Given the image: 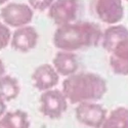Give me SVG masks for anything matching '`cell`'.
Segmentation results:
<instances>
[{
  "label": "cell",
  "mask_w": 128,
  "mask_h": 128,
  "mask_svg": "<svg viewBox=\"0 0 128 128\" xmlns=\"http://www.w3.org/2000/svg\"><path fill=\"white\" fill-rule=\"evenodd\" d=\"M8 1V0H0V5H2V4H5L6 2Z\"/></svg>",
  "instance_id": "ffe728a7"
},
{
  "label": "cell",
  "mask_w": 128,
  "mask_h": 128,
  "mask_svg": "<svg viewBox=\"0 0 128 128\" xmlns=\"http://www.w3.org/2000/svg\"><path fill=\"white\" fill-rule=\"evenodd\" d=\"M126 1H128V0H126Z\"/></svg>",
  "instance_id": "44dd1931"
},
{
  "label": "cell",
  "mask_w": 128,
  "mask_h": 128,
  "mask_svg": "<svg viewBox=\"0 0 128 128\" xmlns=\"http://www.w3.org/2000/svg\"><path fill=\"white\" fill-rule=\"evenodd\" d=\"M68 100L62 91L49 89L43 91L40 96V112L50 119H60L67 111Z\"/></svg>",
  "instance_id": "5b68a950"
},
{
  "label": "cell",
  "mask_w": 128,
  "mask_h": 128,
  "mask_svg": "<svg viewBox=\"0 0 128 128\" xmlns=\"http://www.w3.org/2000/svg\"><path fill=\"white\" fill-rule=\"evenodd\" d=\"M20 92V86L16 78L10 75L0 77V98L5 102L16 100Z\"/></svg>",
  "instance_id": "5bb4252c"
},
{
  "label": "cell",
  "mask_w": 128,
  "mask_h": 128,
  "mask_svg": "<svg viewBox=\"0 0 128 128\" xmlns=\"http://www.w3.org/2000/svg\"><path fill=\"white\" fill-rule=\"evenodd\" d=\"M6 113V102L0 98V118Z\"/></svg>",
  "instance_id": "ac0fdd59"
},
{
  "label": "cell",
  "mask_w": 128,
  "mask_h": 128,
  "mask_svg": "<svg viewBox=\"0 0 128 128\" xmlns=\"http://www.w3.org/2000/svg\"><path fill=\"white\" fill-rule=\"evenodd\" d=\"M100 128H128V109L119 106L113 110Z\"/></svg>",
  "instance_id": "9a60e30c"
},
{
  "label": "cell",
  "mask_w": 128,
  "mask_h": 128,
  "mask_svg": "<svg viewBox=\"0 0 128 128\" xmlns=\"http://www.w3.org/2000/svg\"><path fill=\"white\" fill-rule=\"evenodd\" d=\"M52 67L58 76L69 77L75 74L79 68L78 58L71 51H58L52 60Z\"/></svg>",
  "instance_id": "30bf717a"
},
{
  "label": "cell",
  "mask_w": 128,
  "mask_h": 128,
  "mask_svg": "<svg viewBox=\"0 0 128 128\" xmlns=\"http://www.w3.org/2000/svg\"><path fill=\"white\" fill-rule=\"evenodd\" d=\"M106 92V82L98 74L80 72L62 82V93L73 104L98 100Z\"/></svg>",
  "instance_id": "7a4b0ae2"
},
{
  "label": "cell",
  "mask_w": 128,
  "mask_h": 128,
  "mask_svg": "<svg viewBox=\"0 0 128 128\" xmlns=\"http://www.w3.org/2000/svg\"><path fill=\"white\" fill-rule=\"evenodd\" d=\"M94 14L102 23L117 25L124 16L122 0H93Z\"/></svg>",
  "instance_id": "8992f818"
},
{
  "label": "cell",
  "mask_w": 128,
  "mask_h": 128,
  "mask_svg": "<svg viewBox=\"0 0 128 128\" xmlns=\"http://www.w3.org/2000/svg\"><path fill=\"white\" fill-rule=\"evenodd\" d=\"M102 32L91 22H74L58 27L52 37L53 45L62 51H75L100 43Z\"/></svg>",
  "instance_id": "6da1fadb"
},
{
  "label": "cell",
  "mask_w": 128,
  "mask_h": 128,
  "mask_svg": "<svg viewBox=\"0 0 128 128\" xmlns=\"http://www.w3.org/2000/svg\"><path fill=\"white\" fill-rule=\"evenodd\" d=\"M34 10L28 4L9 2L0 10V18L7 27L20 28L29 26L33 20Z\"/></svg>",
  "instance_id": "3957f363"
},
{
  "label": "cell",
  "mask_w": 128,
  "mask_h": 128,
  "mask_svg": "<svg viewBox=\"0 0 128 128\" xmlns=\"http://www.w3.org/2000/svg\"><path fill=\"white\" fill-rule=\"evenodd\" d=\"M29 116L22 110L5 113L0 118V128H30Z\"/></svg>",
  "instance_id": "4fadbf2b"
},
{
  "label": "cell",
  "mask_w": 128,
  "mask_h": 128,
  "mask_svg": "<svg viewBox=\"0 0 128 128\" xmlns=\"http://www.w3.org/2000/svg\"><path fill=\"white\" fill-rule=\"evenodd\" d=\"M39 34L32 26H25L16 29L12 34L10 46L18 52H29L37 46Z\"/></svg>",
  "instance_id": "ba28073f"
},
{
  "label": "cell",
  "mask_w": 128,
  "mask_h": 128,
  "mask_svg": "<svg viewBox=\"0 0 128 128\" xmlns=\"http://www.w3.org/2000/svg\"><path fill=\"white\" fill-rule=\"evenodd\" d=\"M3 75H5V66L2 60L0 58V77H2Z\"/></svg>",
  "instance_id": "d6986e66"
},
{
  "label": "cell",
  "mask_w": 128,
  "mask_h": 128,
  "mask_svg": "<svg viewBox=\"0 0 128 128\" xmlns=\"http://www.w3.org/2000/svg\"><path fill=\"white\" fill-rule=\"evenodd\" d=\"M126 38H128V29L125 26L111 25L102 33L100 43L106 51L111 52L119 42Z\"/></svg>",
  "instance_id": "7c38bea8"
},
{
  "label": "cell",
  "mask_w": 128,
  "mask_h": 128,
  "mask_svg": "<svg viewBox=\"0 0 128 128\" xmlns=\"http://www.w3.org/2000/svg\"><path fill=\"white\" fill-rule=\"evenodd\" d=\"M79 14V0H54L48 8V16L58 27L76 22Z\"/></svg>",
  "instance_id": "277c9868"
},
{
  "label": "cell",
  "mask_w": 128,
  "mask_h": 128,
  "mask_svg": "<svg viewBox=\"0 0 128 128\" xmlns=\"http://www.w3.org/2000/svg\"><path fill=\"white\" fill-rule=\"evenodd\" d=\"M32 81L35 88L43 92L53 89L60 81V76L52 65L42 64L34 70L32 74Z\"/></svg>",
  "instance_id": "9c48e42d"
},
{
  "label": "cell",
  "mask_w": 128,
  "mask_h": 128,
  "mask_svg": "<svg viewBox=\"0 0 128 128\" xmlns=\"http://www.w3.org/2000/svg\"><path fill=\"white\" fill-rule=\"evenodd\" d=\"M110 66L117 75H128V38L119 42L110 52Z\"/></svg>",
  "instance_id": "8fae6325"
},
{
  "label": "cell",
  "mask_w": 128,
  "mask_h": 128,
  "mask_svg": "<svg viewBox=\"0 0 128 128\" xmlns=\"http://www.w3.org/2000/svg\"><path fill=\"white\" fill-rule=\"evenodd\" d=\"M76 118L85 126L100 128L106 118V110L96 102H81L76 108Z\"/></svg>",
  "instance_id": "52a82bcc"
},
{
  "label": "cell",
  "mask_w": 128,
  "mask_h": 128,
  "mask_svg": "<svg viewBox=\"0 0 128 128\" xmlns=\"http://www.w3.org/2000/svg\"><path fill=\"white\" fill-rule=\"evenodd\" d=\"M12 39V32L3 22H0V50L6 48Z\"/></svg>",
  "instance_id": "2e32d148"
},
{
  "label": "cell",
  "mask_w": 128,
  "mask_h": 128,
  "mask_svg": "<svg viewBox=\"0 0 128 128\" xmlns=\"http://www.w3.org/2000/svg\"><path fill=\"white\" fill-rule=\"evenodd\" d=\"M53 1L54 0H28V5L33 10H38L42 12L47 10Z\"/></svg>",
  "instance_id": "e0dca14e"
}]
</instances>
